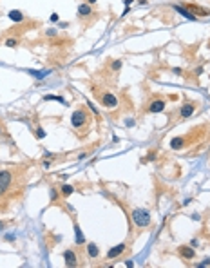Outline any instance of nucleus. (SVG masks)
<instances>
[{"mask_svg": "<svg viewBox=\"0 0 210 268\" xmlns=\"http://www.w3.org/2000/svg\"><path fill=\"white\" fill-rule=\"evenodd\" d=\"M174 7H176V9H178L179 13L183 15V16H187L189 20H196V16H194V15H192V13H190L189 9H185V7H181V6H174Z\"/></svg>", "mask_w": 210, "mask_h": 268, "instance_id": "2eb2a0df", "label": "nucleus"}, {"mask_svg": "<svg viewBox=\"0 0 210 268\" xmlns=\"http://www.w3.org/2000/svg\"><path fill=\"white\" fill-rule=\"evenodd\" d=\"M194 111H196V103H192V102H187L183 107H181V118H189V116H192L194 114Z\"/></svg>", "mask_w": 210, "mask_h": 268, "instance_id": "39448f33", "label": "nucleus"}, {"mask_svg": "<svg viewBox=\"0 0 210 268\" xmlns=\"http://www.w3.org/2000/svg\"><path fill=\"white\" fill-rule=\"evenodd\" d=\"M163 109H165V100L158 98V100H154V102L148 105V112H161Z\"/></svg>", "mask_w": 210, "mask_h": 268, "instance_id": "423d86ee", "label": "nucleus"}, {"mask_svg": "<svg viewBox=\"0 0 210 268\" xmlns=\"http://www.w3.org/2000/svg\"><path fill=\"white\" fill-rule=\"evenodd\" d=\"M205 265H210V257L205 259V263H203V265H199V266H205Z\"/></svg>", "mask_w": 210, "mask_h": 268, "instance_id": "393cba45", "label": "nucleus"}, {"mask_svg": "<svg viewBox=\"0 0 210 268\" xmlns=\"http://www.w3.org/2000/svg\"><path fill=\"white\" fill-rule=\"evenodd\" d=\"M36 138H40V139L45 138V130H43L42 127H38V129H36Z\"/></svg>", "mask_w": 210, "mask_h": 268, "instance_id": "4be33fe9", "label": "nucleus"}, {"mask_svg": "<svg viewBox=\"0 0 210 268\" xmlns=\"http://www.w3.org/2000/svg\"><path fill=\"white\" fill-rule=\"evenodd\" d=\"M74 236H76V243H78V245H84L85 243V237H84V234H82V230H80L78 225H74Z\"/></svg>", "mask_w": 210, "mask_h": 268, "instance_id": "ddd939ff", "label": "nucleus"}, {"mask_svg": "<svg viewBox=\"0 0 210 268\" xmlns=\"http://www.w3.org/2000/svg\"><path fill=\"white\" fill-rule=\"evenodd\" d=\"M51 71H31V75L34 76V78H38V80H42V78H45V76L49 75Z\"/></svg>", "mask_w": 210, "mask_h": 268, "instance_id": "f3484780", "label": "nucleus"}, {"mask_svg": "<svg viewBox=\"0 0 210 268\" xmlns=\"http://www.w3.org/2000/svg\"><path fill=\"white\" fill-rule=\"evenodd\" d=\"M125 252V245L121 243V245H116V247H112L109 252H107V257L109 259H114V257H118V256H121Z\"/></svg>", "mask_w": 210, "mask_h": 268, "instance_id": "0eeeda50", "label": "nucleus"}, {"mask_svg": "<svg viewBox=\"0 0 210 268\" xmlns=\"http://www.w3.org/2000/svg\"><path fill=\"white\" fill-rule=\"evenodd\" d=\"M179 256H181L183 259H194L196 252H194L192 247H179Z\"/></svg>", "mask_w": 210, "mask_h": 268, "instance_id": "6e6552de", "label": "nucleus"}, {"mask_svg": "<svg viewBox=\"0 0 210 268\" xmlns=\"http://www.w3.org/2000/svg\"><path fill=\"white\" fill-rule=\"evenodd\" d=\"M183 143H185V139H183V138H174L172 141H170V147H172L174 150H178V149L183 147Z\"/></svg>", "mask_w": 210, "mask_h": 268, "instance_id": "dca6fc26", "label": "nucleus"}, {"mask_svg": "<svg viewBox=\"0 0 210 268\" xmlns=\"http://www.w3.org/2000/svg\"><path fill=\"white\" fill-rule=\"evenodd\" d=\"M71 121H73V127H76V129H82L85 123H87V114H85L84 109H78V111H74Z\"/></svg>", "mask_w": 210, "mask_h": 268, "instance_id": "7ed1b4c3", "label": "nucleus"}, {"mask_svg": "<svg viewBox=\"0 0 210 268\" xmlns=\"http://www.w3.org/2000/svg\"><path fill=\"white\" fill-rule=\"evenodd\" d=\"M9 18L13 22H22V20H24V15H22V11L13 9V11H9Z\"/></svg>", "mask_w": 210, "mask_h": 268, "instance_id": "f8f14e48", "label": "nucleus"}, {"mask_svg": "<svg viewBox=\"0 0 210 268\" xmlns=\"http://www.w3.org/2000/svg\"><path fill=\"white\" fill-rule=\"evenodd\" d=\"M121 64H123L121 60H114V62H112V71H118V69H121Z\"/></svg>", "mask_w": 210, "mask_h": 268, "instance_id": "aec40b11", "label": "nucleus"}, {"mask_svg": "<svg viewBox=\"0 0 210 268\" xmlns=\"http://www.w3.org/2000/svg\"><path fill=\"white\" fill-rule=\"evenodd\" d=\"M132 221L138 228H145V226L150 225V212L147 208H134L132 210Z\"/></svg>", "mask_w": 210, "mask_h": 268, "instance_id": "f257e3e1", "label": "nucleus"}, {"mask_svg": "<svg viewBox=\"0 0 210 268\" xmlns=\"http://www.w3.org/2000/svg\"><path fill=\"white\" fill-rule=\"evenodd\" d=\"M87 2H89V4H96V0H87Z\"/></svg>", "mask_w": 210, "mask_h": 268, "instance_id": "a878e982", "label": "nucleus"}, {"mask_svg": "<svg viewBox=\"0 0 210 268\" xmlns=\"http://www.w3.org/2000/svg\"><path fill=\"white\" fill-rule=\"evenodd\" d=\"M187 9L196 16V15H199V16H207V15H210L208 9H203V7H199V6H187Z\"/></svg>", "mask_w": 210, "mask_h": 268, "instance_id": "9d476101", "label": "nucleus"}, {"mask_svg": "<svg viewBox=\"0 0 210 268\" xmlns=\"http://www.w3.org/2000/svg\"><path fill=\"white\" fill-rule=\"evenodd\" d=\"M63 259H65L67 266H76V256H74L73 250H65L63 252Z\"/></svg>", "mask_w": 210, "mask_h": 268, "instance_id": "1a4fd4ad", "label": "nucleus"}, {"mask_svg": "<svg viewBox=\"0 0 210 268\" xmlns=\"http://www.w3.org/2000/svg\"><path fill=\"white\" fill-rule=\"evenodd\" d=\"M51 20H52V22L58 20V15H56V13H52V15H51Z\"/></svg>", "mask_w": 210, "mask_h": 268, "instance_id": "b1692460", "label": "nucleus"}, {"mask_svg": "<svg viewBox=\"0 0 210 268\" xmlns=\"http://www.w3.org/2000/svg\"><path fill=\"white\" fill-rule=\"evenodd\" d=\"M78 15H80L82 18L89 16V15H93V7H91V4H82V6L78 7Z\"/></svg>", "mask_w": 210, "mask_h": 268, "instance_id": "9b49d317", "label": "nucleus"}, {"mask_svg": "<svg viewBox=\"0 0 210 268\" xmlns=\"http://www.w3.org/2000/svg\"><path fill=\"white\" fill-rule=\"evenodd\" d=\"M13 183V172L11 170H0V198L4 194H7Z\"/></svg>", "mask_w": 210, "mask_h": 268, "instance_id": "f03ea898", "label": "nucleus"}, {"mask_svg": "<svg viewBox=\"0 0 210 268\" xmlns=\"http://www.w3.org/2000/svg\"><path fill=\"white\" fill-rule=\"evenodd\" d=\"M102 105L103 107H109V109H112L118 105V98L114 96V94H111V93H103L102 94Z\"/></svg>", "mask_w": 210, "mask_h": 268, "instance_id": "20e7f679", "label": "nucleus"}, {"mask_svg": "<svg viewBox=\"0 0 210 268\" xmlns=\"http://www.w3.org/2000/svg\"><path fill=\"white\" fill-rule=\"evenodd\" d=\"M43 100L47 102V100H56V102H63L62 96H52V94H49V96H43Z\"/></svg>", "mask_w": 210, "mask_h": 268, "instance_id": "412c9836", "label": "nucleus"}, {"mask_svg": "<svg viewBox=\"0 0 210 268\" xmlns=\"http://www.w3.org/2000/svg\"><path fill=\"white\" fill-rule=\"evenodd\" d=\"M87 105H89V107H91V111H93V112H94L96 116H98V111H96V107H94V105H93L91 102H87Z\"/></svg>", "mask_w": 210, "mask_h": 268, "instance_id": "5701e85b", "label": "nucleus"}, {"mask_svg": "<svg viewBox=\"0 0 210 268\" xmlns=\"http://www.w3.org/2000/svg\"><path fill=\"white\" fill-rule=\"evenodd\" d=\"M73 192H74V189L71 187V185H63V187H62V194H63V196H71Z\"/></svg>", "mask_w": 210, "mask_h": 268, "instance_id": "a211bd4d", "label": "nucleus"}, {"mask_svg": "<svg viewBox=\"0 0 210 268\" xmlns=\"http://www.w3.org/2000/svg\"><path fill=\"white\" fill-rule=\"evenodd\" d=\"M4 43H6L7 47H16V43H18V40H16V38H7V40H6Z\"/></svg>", "mask_w": 210, "mask_h": 268, "instance_id": "6ab92c4d", "label": "nucleus"}, {"mask_svg": "<svg viewBox=\"0 0 210 268\" xmlns=\"http://www.w3.org/2000/svg\"><path fill=\"white\" fill-rule=\"evenodd\" d=\"M87 254H89L91 257H98V256H100V250H98V247H96L94 243H91V245L87 247Z\"/></svg>", "mask_w": 210, "mask_h": 268, "instance_id": "4468645a", "label": "nucleus"}]
</instances>
